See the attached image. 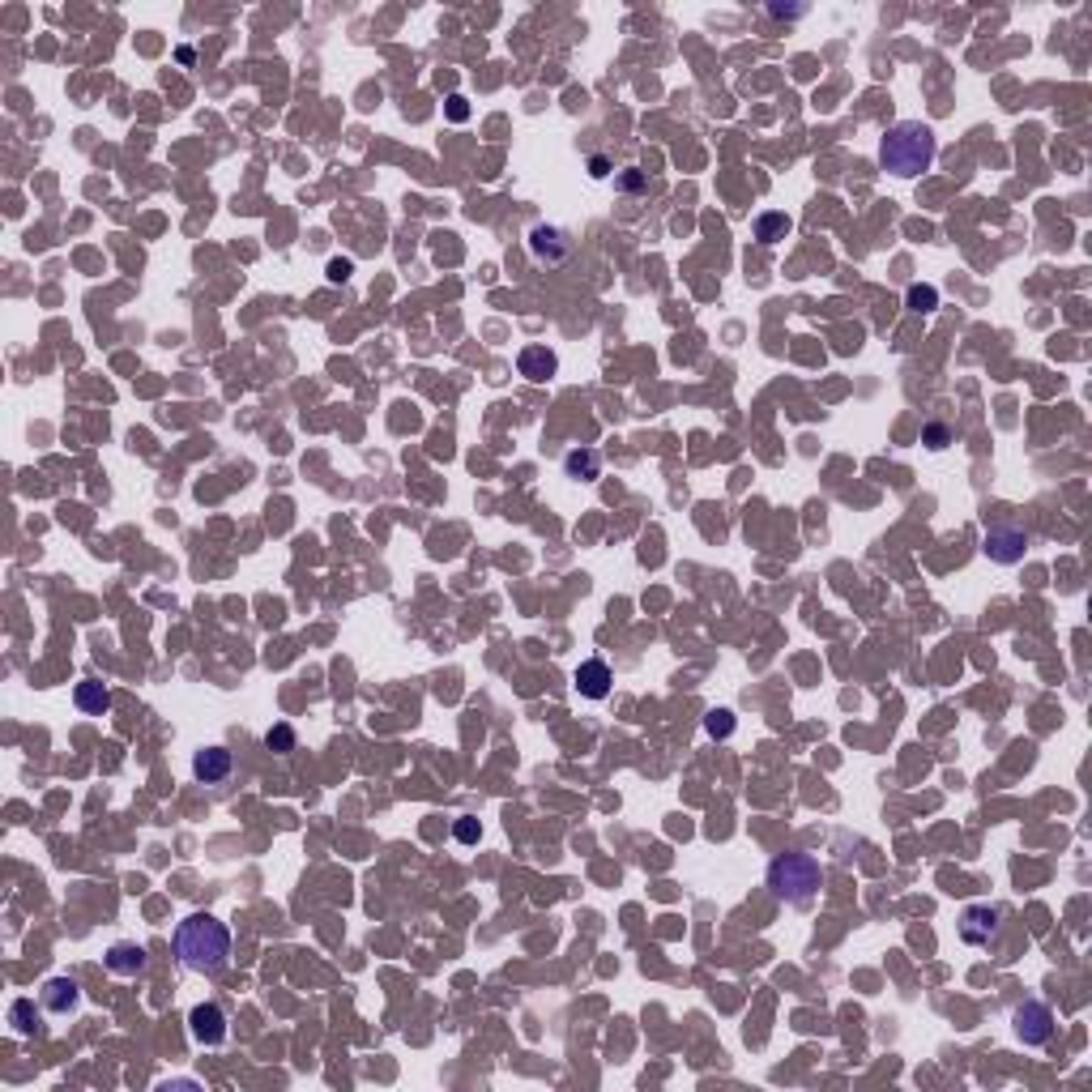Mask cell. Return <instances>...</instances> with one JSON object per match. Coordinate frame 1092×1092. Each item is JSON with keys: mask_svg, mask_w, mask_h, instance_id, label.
<instances>
[{"mask_svg": "<svg viewBox=\"0 0 1092 1092\" xmlns=\"http://www.w3.org/2000/svg\"><path fill=\"white\" fill-rule=\"evenodd\" d=\"M176 956L184 960V969L218 977L231 964V930L210 913H193L176 926Z\"/></svg>", "mask_w": 1092, "mask_h": 1092, "instance_id": "obj_1", "label": "cell"}, {"mask_svg": "<svg viewBox=\"0 0 1092 1092\" xmlns=\"http://www.w3.org/2000/svg\"><path fill=\"white\" fill-rule=\"evenodd\" d=\"M880 163L900 179H917L935 163V129L922 120H900L880 146Z\"/></svg>", "mask_w": 1092, "mask_h": 1092, "instance_id": "obj_2", "label": "cell"}, {"mask_svg": "<svg viewBox=\"0 0 1092 1092\" xmlns=\"http://www.w3.org/2000/svg\"><path fill=\"white\" fill-rule=\"evenodd\" d=\"M824 888V870L811 853L794 850V853H777L769 862V892L786 905H811L815 892Z\"/></svg>", "mask_w": 1092, "mask_h": 1092, "instance_id": "obj_3", "label": "cell"}, {"mask_svg": "<svg viewBox=\"0 0 1092 1092\" xmlns=\"http://www.w3.org/2000/svg\"><path fill=\"white\" fill-rule=\"evenodd\" d=\"M1011 1024H1016V1037L1024 1046H1046L1050 1037H1054V1011L1046 1003H1020Z\"/></svg>", "mask_w": 1092, "mask_h": 1092, "instance_id": "obj_4", "label": "cell"}, {"mask_svg": "<svg viewBox=\"0 0 1092 1092\" xmlns=\"http://www.w3.org/2000/svg\"><path fill=\"white\" fill-rule=\"evenodd\" d=\"M529 257L538 260V265H564L568 257H572V235L564 231V226H534L529 231Z\"/></svg>", "mask_w": 1092, "mask_h": 1092, "instance_id": "obj_5", "label": "cell"}, {"mask_svg": "<svg viewBox=\"0 0 1092 1092\" xmlns=\"http://www.w3.org/2000/svg\"><path fill=\"white\" fill-rule=\"evenodd\" d=\"M981 551H986V559H994V564H1020L1028 551V534L1020 525H991Z\"/></svg>", "mask_w": 1092, "mask_h": 1092, "instance_id": "obj_6", "label": "cell"}, {"mask_svg": "<svg viewBox=\"0 0 1092 1092\" xmlns=\"http://www.w3.org/2000/svg\"><path fill=\"white\" fill-rule=\"evenodd\" d=\"M999 922H1003V913L994 905H969L960 913V939L969 947H986L999 935Z\"/></svg>", "mask_w": 1092, "mask_h": 1092, "instance_id": "obj_7", "label": "cell"}, {"mask_svg": "<svg viewBox=\"0 0 1092 1092\" xmlns=\"http://www.w3.org/2000/svg\"><path fill=\"white\" fill-rule=\"evenodd\" d=\"M188 1028H193V1037L201 1046H223L226 1041V1011L218 1007V1003H196V1007L188 1011Z\"/></svg>", "mask_w": 1092, "mask_h": 1092, "instance_id": "obj_8", "label": "cell"}, {"mask_svg": "<svg viewBox=\"0 0 1092 1092\" xmlns=\"http://www.w3.org/2000/svg\"><path fill=\"white\" fill-rule=\"evenodd\" d=\"M572 683H576V692H581L585 700H606L615 679H611V666H606L602 658H589V662H581V666H576Z\"/></svg>", "mask_w": 1092, "mask_h": 1092, "instance_id": "obj_9", "label": "cell"}, {"mask_svg": "<svg viewBox=\"0 0 1092 1092\" xmlns=\"http://www.w3.org/2000/svg\"><path fill=\"white\" fill-rule=\"evenodd\" d=\"M39 999H43V1011H52V1016H69V1011H77V1003H82V986H77L73 977H52Z\"/></svg>", "mask_w": 1092, "mask_h": 1092, "instance_id": "obj_10", "label": "cell"}, {"mask_svg": "<svg viewBox=\"0 0 1092 1092\" xmlns=\"http://www.w3.org/2000/svg\"><path fill=\"white\" fill-rule=\"evenodd\" d=\"M107 969L116 977H141L149 969V952L141 944H112L107 947Z\"/></svg>", "mask_w": 1092, "mask_h": 1092, "instance_id": "obj_11", "label": "cell"}, {"mask_svg": "<svg viewBox=\"0 0 1092 1092\" xmlns=\"http://www.w3.org/2000/svg\"><path fill=\"white\" fill-rule=\"evenodd\" d=\"M517 371L525 380H534V384H546V380L559 371V359H555V351H546V346H525L517 359Z\"/></svg>", "mask_w": 1092, "mask_h": 1092, "instance_id": "obj_12", "label": "cell"}, {"mask_svg": "<svg viewBox=\"0 0 1092 1092\" xmlns=\"http://www.w3.org/2000/svg\"><path fill=\"white\" fill-rule=\"evenodd\" d=\"M193 772L196 781H205V786H213V781H223L226 772H231V751L226 747H205L193 756Z\"/></svg>", "mask_w": 1092, "mask_h": 1092, "instance_id": "obj_13", "label": "cell"}, {"mask_svg": "<svg viewBox=\"0 0 1092 1092\" xmlns=\"http://www.w3.org/2000/svg\"><path fill=\"white\" fill-rule=\"evenodd\" d=\"M564 474L576 482H598L602 478V457L593 453V448H572L564 457Z\"/></svg>", "mask_w": 1092, "mask_h": 1092, "instance_id": "obj_14", "label": "cell"}, {"mask_svg": "<svg viewBox=\"0 0 1092 1092\" xmlns=\"http://www.w3.org/2000/svg\"><path fill=\"white\" fill-rule=\"evenodd\" d=\"M73 700H77V709H82V713H94V717H102L107 709H112V692H107L99 679H82V683H77V692H73Z\"/></svg>", "mask_w": 1092, "mask_h": 1092, "instance_id": "obj_15", "label": "cell"}, {"mask_svg": "<svg viewBox=\"0 0 1092 1092\" xmlns=\"http://www.w3.org/2000/svg\"><path fill=\"white\" fill-rule=\"evenodd\" d=\"M794 231V223H789V213H777V210H769V213H759L756 218V240L759 243H781L786 235Z\"/></svg>", "mask_w": 1092, "mask_h": 1092, "instance_id": "obj_16", "label": "cell"}, {"mask_svg": "<svg viewBox=\"0 0 1092 1092\" xmlns=\"http://www.w3.org/2000/svg\"><path fill=\"white\" fill-rule=\"evenodd\" d=\"M9 1024H13V1033H18V1037H30V1033H35V1028H39V1011H35V1003H30V999H18V1003H13V1007H9Z\"/></svg>", "mask_w": 1092, "mask_h": 1092, "instance_id": "obj_17", "label": "cell"}, {"mask_svg": "<svg viewBox=\"0 0 1092 1092\" xmlns=\"http://www.w3.org/2000/svg\"><path fill=\"white\" fill-rule=\"evenodd\" d=\"M905 304H909V312L926 316V312H935V307H939V290L926 287V282H913V287H909V295H905Z\"/></svg>", "mask_w": 1092, "mask_h": 1092, "instance_id": "obj_18", "label": "cell"}, {"mask_svg": "<svg viewBox=\"0 0 1092 1092\" xmlns=\"http://www.w3.org/2000/svg\"><path fill=\"white\" fill-rule=\"evenodd\" d=\"M704 730L713 734V739H730V734H734V713H730V709H713V713L704 717Z\"/></svg>", "mask_w": 1092, "mask_h": 1092, "instance_id": "obj_19", "label": "cell"}, {"mask_svg": "<svg viewBox=\"0 0 1092 1092\" xmlns=\"http://www.w3.org/2000/svg\"><path fill=\"white\" fill-rule=\"evenodd\" d=\"M922 445L935 448V453H939V448H947V445H952V427H947V423H926L922 427Z\"/></svg>", "mask_w": 1092, "mask_h": 1092, "instance_id": "obj_20", "label": "cell"}, {"mask_svg": "<svg viewBox=\"0 0 1092 1092\" xmlns=\"http://www.w3.org/2000/svg\"><path fill=\"white\" fill-rule=\"evenodd\" d=\"M265 747L269 751H295V730H290L287 722H278L273 730L265 734Z\"/></svg>", "mask_w": 1092, "mask_h": 1092, "instance_id": "obj_21", "label": "cell"}, {"mask_svg": "<svg viewBox=\"0 0 1092 1092\" xmlns=\"http://www.w3.org/2000/svg\"><path fill=\"white\" fill-rule=\"evenodd\" d=\"M453 836H457V841H461V845H474V841H478V836H482V824H478V819H470V815H465V819H457Z\"/></svg>", "mask_w": 1092, "mask_h": 1092, "instance_id": "obj_22", "label": "cell"}, {"mask_svg": "<svg viewBox=\"0 0 1092 1092\" xmlns=\"http://www.w3.org/2000/svg\"><path fill=\"white\" fill-rule=\"evenodd\" d=\"M619 188H623V193H645V188H648V176H645L640 167H628V171L619 176Z\"/></svg>", "mask_w": 1092, "mask_h": 1092, "instance_id": "obj_23", "label": "cell"}, {"mask_svg": "<svg viewBox=\"0 0 1092 1092\" xmlns=\"http://www.w3.org/2000/svg\"><path fill=\"white\" fill-rule=\"evenodd\" d=\"M351 273H354V260L351 257H334V260H329V282H334V287H342Z\"/></svg>", "mask_w": 1092, "mask_h": 1092, "instance_id": "obj_24", "label": "cell"}, {"mask_svg": "<svg viewBox=\"0 0 1092 1092\" xmlns=\"http://www.w3.org/2000/svg\"><path fill=\"white\" fill-rule=\"evenodd\" d=\"M589 176L593 179H606V176H611V158H606V154H593L589 158Z\"/></svg>", "mask_w": 1092, "mask_h": 1092, "instance_id": "obj_25", "label": "cell"}, {"mask_svg": "<svg viewBox=\"0 0 1092 1092\" xmlns=\"http://www.w3.org/2000/svg\"><path fill=\"white\" fill-rule=\"evenodd\" d=\"M465 116H470V102H465L461 94H453V99H448V120H465Z\"/></svg>", "mask_w": 1092, "mask_h": 1092, "instance_id": "obj_26", "label": "cell"}, {"mask_svg": "<svg viewBox=\"0 0 1092 1092\" xmlns=\"http://www.w3.org/2000/svg\"><path fill=\"white\" fill-rule=\"evenodd\" d=\"M806 9H789V5H769V18H803Z\"/></svg>", "mask_w": 1092, "mask_h": 1092, "instance_id": "obj_27", "label": "cell"}]
</instances>
